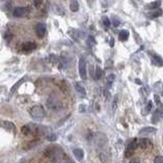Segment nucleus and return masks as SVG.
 I'll return each mask as SVG.
<instances>
[{"mask_svg": "<svg viewBox=\"0 0 163 163\" xmlns=\"http://www.w3.org/2000/svg\"><path fill=\"white\" fill-rule=\"evenodd\" d=\"M47 156L52 162L57 163V162H60L61 160L63 159L64 153H63L62 149H61L59 146H53L52 148L47 150Z\"/></svg>", "mask_w": 163, "mask_h": 163, "instance_id": "f257e3e1", "label": "nucleus"}, {"mask_svg": "<svg viewBox=\"0 0 163 163\" xmlns=\"http://www.w3.org/2000/svg\"><path fill=\"white\" fill-rule=\"evenodd\" d=\"M30 115L33 119L37 120V121H41L45 117V110L41 105L33 106L30 109Z\"/></svg>", "mask_w": 163, "mask_h": 163, "instance_id": "f03ea898", "label": "nucleus"}, {"mask_svg": "<svg viewBox=\"0 0 163 163\" xmlns=\"http://www.w3.org/2000/svg\"><path fill=\"white\" fill-rule=\"evenodd\" d=\"M40 132V127L37 124H29L23 127L22 129V133H25V135H35V133Z\"/></svg>", "mask_w": 163, "mask_h": 163, "instance_id": "7ed1b4c3", "label": "nucleus"}, {"mask_svg": "<svg viewBox=\"0 0 163 163\" xmlns=\"http://www.w3.org/2000/svg\"><path fill=\"white\" fill-rule=\"evenodd\" d=\"M79 73H80L81 79L86 81L87 80V63H86L85 58H81L79 61Z\"/></svg>", "mask_w": 163, "mask_h": 163, "instance_id": "20e7f679", "label": "nucleus"}, {"mask_svg": "<svg viewBox=\"0 0 163 163\" xmlns=\"http://www.w3.org/2000/svg\"><path fill=\"white\" fill-rule=\"evenodd\" d=\"M35 30H36V34L39 38H43V37L45 36V34H46V25L43 23L37 24L36 29H35Z\"/></svg>", "mask_w": 163, "mask_h": 163, "instance_id": "39448f33", "label": "nucleus"}, {"mask_svg": "<svg viewBox=\"0 0 163 163\" xmlns=\"http://www.w3.org/2000/svg\"><path fill=\"white\" fill-rule=\"evenodd\" d=\"M138 146H139V141L133 140V141L130 142V143L127 147V150H125V157H129L130 155L132 154L133 152L136 150V149H137Z\"/></svg>", "mask_w": 163, "mask_h": 163, "instance_id": "423d86ee", "label": "nucleus"}, {"mask_svg": "<svg viewBox=\"0 0 163 163\" xmlns=\"http://www.w3.org/2000/svg\"><path fill=\"white\" fill-rule=\"evenodd\" d=\"M157 129L156 127H144L140 130V135L141 136H149V135H154L156 133Z\"/></svg>", "mask_w": 163, "mask_h": 163, "instance_id": "0eeeda50", "label": "nucleus"}, {"mask_svg": "<svg viewBox=\"0 0 163 163\" xmlns=\"http://www.w3.org/2000/svg\"><path fill=\"white\" fill-rule=\"evenodd\" d=\"M26 13V7L24 6H17L13 9L12 11V15L14 17H22L24 14Z\"/></svg>", "mask_w": 163, "mask_h": 163, "instance_id": "6e6552de", "label": "nucleus"}, {"mask_svg": "<svg viewBox=\"0 0 163 163\" xmlns=\"http://www.w3.org/2000/svg\"><path fill=\"white\" fill-rule=\"evenodd\" d=\"M2 127H3V129H5L6 130H9V132H12V133L17 132V127H15V125L13 124V122L11 121H2Z\"/></svg>", "mask_w": 163, "mask_h": 163, "instance_id": "1a4fd4ad", "label": "nucleus"}, {"mask_svg": "<svg viewBox=\"0 0 163 163\" xmlns=\"http://www.w3.org/2000/svg\"><path fill=\"white\" fill-rule=\"evenodd\" d=\"M37 45L34 42H26V43L23 44V50L24 51H32V50L36 49Z\"/></svg>", "mask_w": 163, "mask_h": 163, "instance_id": "9d476101", "label": "nucleus"}, {"mask_svg": "<svg viewBox=\"0 0 163 163\" xmlns=\"http://www.w3.org/2000/svg\"><path fill=\"white\" fill-rule=\"evenodd\" d=\"M99 157H100V160L103 163H111L110 156H109V154L106 153L105 151L100 152V153H99Z\"/></svg>", "mask_w": 163, "mask_h": 163, "instance_id": "9b49d317", "label": "nucleus"}, {"mask_svg": "<svg viewBox=\"0 0 163 163\" xmlns=\"http://www.w3.org/2000/svg\"><path fill=\"white\" fill-rule=\"evenodd\" d=\"M151 58L153 60V62L155 63V65L157 66H163V59L160 56H158L157 54H150Z\"/></svg>", "mask_w": 163, "mask_h": 163, "instance_id": "f8f14e48", "label": "nucleus"}, {"mask_svg": "<svg viewBox=\"0 0 163 163\" xmlns=\"http://www.w3.org/2000/svg\"><path fill=\"white\" fill-rule=\"evenodd\" d=\"M163 117V110L161 109H157L156 111H155V113L153 114V116H152V121L153 122H157L158 120H160Z\"/></svg>", "mask_w": 163, "mask_h": 163, "instance_id": "ddd939ff", "label": "nucleus"}, {"mask_svg": "<svg viewBox=\"0 0 163 163\" xmlns=\"http://www.w3.org/2000/svg\"><path fill=\"white\" fill-rule=\"evenodd\" d=\"M74 155L79 161H82L83 158H84V151L80 148H76L74 149Z\"/></svg>", "mask_w": 163, "mask_h": 163, "instance_id": "4468645a", "label": "nucleus"}, {"mask_svg": "<svg viewBox=\"0 0 163 163\" xmlns=\"http://www.w3.org/2000/svg\"><path fill=\"white\" fill-rule=\"evenodd\" d=\"M151 145V142L149 139H147V138H144V139H141V140H139V146L141 147V148H143V149H146V148H148L149 146Z\"/></svg>", "mask_w": 163, "mask_h": 163, "instance_id": "2eb2a0df", "label": "nucleus"}, {"mask_svg": "<svg viewBox=\"0 0 163 163\" xmlns=\"http://www.w3.org/2000/svg\"><path fill=\"white\" fill-rule=\"evenodd\" d=\"M26 80H27V77H23V79H20V81H18V82L17 83V84L13 85V86L11 87V89H10V93H9V94H10V95H12L13 93H14L15 91H17V90L18 89V88L20 87V85H22L23 83L26 81Z\"/></svg>", "mask_w": 163, "mask_h": 163, "instance_id": "dca6fc26", "label": "nucleus"}, {"mask_svg": "<svg viewBox=\"0 0 163 163\" xmlns=\"http://www.w3.org/2000/svg\"><path fill=\"white\" fill-rule=\"evenodd\" d=\"M118 37H119L120 41H127V40L129 39V37H130V32L127 30H121L119 32Z\"/></svg>", "mask_w": 163, "mask_h": 163, "instance_id": "f3484780", "label": "nucleus"}, {"mask_svg": "<svg viewBox=\"0 0 163 163\" xmlns=\"http://www.w3.org/2000/svg\"><path fill=\"white\" fill-rule=\"evenodd\" d=\"M76 90L77 92L79 93L80 95L83 96V97H85L86 96V90H85V88L82 86V85H80L79 83H77L76 84Z\"/></svg>", "mask_w": 163, "mask_h": 163, "instance_id": "a211bd4d", "label": "nucleus"}, {"mask_svg": "<svg viewBox=\"0 0 163 163\" xmlns=\"http://www.w3.org/2000/svg\"><path fill=\"white\" fill-rule=\"evenodd\" d=\"M69 8H71V11L76 12L79 10L80 8V5H79V2L77 1V0H74V1L71 2V4H69Z\"/></svg>", "mask_w": 163, "mask_h": 163, "instance_id": "6ab92c4d", "label": "nucleus"}, {"mask_svg": "<svg viewBox=\"0 0 163 163\" xmlns=\"http://www.w3.org/2000/svg\"><path fill=\"white\" fill-rule=\"evenodd\" d=\"M162 13H163V10H162V9L157 8V9H154L153 11L150 13V17H151L152 18L159 17H161V15H162Z\"/></svg>", "mask_w": 163, "mask_h": 163, "instance_id": "aec40b11", "label": "nucleus"}, {"mask_svg": "<svg viewBox=\"0 0 163 163\" xmlns=\"http://www.w3.org/2000/svg\"><path fill=\"white\" fill-rule=\"evenodd\" d=\"M114 80H115V76L114 74H109V76L106 77V84H107V86L108 87H111V85L113 84V82H114Z\"/></svg>", "mask_w": 163, "mask_h": 163, "instance_id": "412c9836", "label": "nucleus"}, {"mask_svg": "<svg viewBox=\"0 0 163 163\" xmlns=\"http://www.w3.org/2000/svg\"><path fill=\"white\" fill-rule=\"evenodd\" d=\"M101 77H102V69L99 67V66H97V67H96V71H95V79L99 80Z\"/></svg>", "mask_w": 163, "mask_h": 163, "instance_id": "4be33fe9", "label": "nucleus"}, {"mask_svg": "<svg viewBox=\"0 0 163 163\" xmlns=\"http://www.w3.org/2000/svg\"><path fill=\"white\" fill-rule=\"evenodd\" d=\"M102 22H103V25L105 26L106 28H108V27L111 25L110 20H109L107 17H102Z\"/></svg>", "mask_w": 163, "mask_h": 163, "instance_id": "5701e85b", "label": "nucleus"}, {"mask_svg": "<svg viewBox=\"0 0 163 163\" xmlns=\"http://www.w3.org/2000/svg\"><path fill=\"white\" fill-rule=\"evenodd\" d=\"M159 5H160V2H159V1H156V2H151V3H150V7H151V8L157 9V8H158Z\"/></svg>", "mask_w": 163, "mask_h": 163, "instance_id": "b1692460", "label": "nucleus"}, {"mask_svg": "<svg viewBox=\"0 0 163 163\" xmlns=\"http://www.w3.org/2000/svg\"><path fill=\"white\" fill-rule=\"evenodd\" d=\"M112 23H113V26H115V27H118L120 25V20L116 17H113V18H112Z\"/></svg>", "mask_w": 163, "mask_h": 163, "instance_id": "393cba45", "label": "nucleus"}, {"mask_svg": "<svg viewBox=\"0 0 163 163\" xmlns=\"http://www.w3.org/2000/svg\"><path fill=\"white\" fill-rule=\"evenodd\" d=\"M154 163H163V156H157V157H155Z\"/></svg>", "mask_w": 163, "mask_h": 163, "instance_id": "a878e982", "label": "nucleus"}, {"mask_svg": "<svg viewBox=\"0 0 163 163\" xmlns=\"http://www.w3.org/2000/svg\"><path fill=\"white\" fill-rule=\"evenodd\" d=\"M116 105H117V96H115V101H113V103H112V109H113V111L116 109Z\"/></svg>", "mask_w": 163, "mask_h": 163, "instance_id": "bb28decb", "label": "nucleus"}, {"mask_svg": "<svg viewBox=\"0 0 163 163\" xmlns=\"http://www.w3.org/2000/svg\"><path fill=\"white\" fill-rule=\"evenodd\" d=\"M47 140L48 141H55L56 140V136L55 135H50L47 137Z\"/></svg>", "mask_w": 163, "mask_h": 163, "instance_id": "cd10ccee", "label": "nucleus"}, {"mask_svg": "<svg viewBox=\"0 0 163 163\" xmlns=\"http://www.w3.org/2000/svg\"><path fill=\"white\" fill-rule=\"evenodd\" d=\"M151 107H152V102H151V101H149V102H148V107H146V111L147 112L150 111Z\"/></svg>", "mask_w": 163, "mask_h": 163, "instance_id": "c85d7f7f", "label": "nucleus"}, {"mask_svg": "<svg viewBox=\"0 0 163 163\" xmlns=\"http://www.w3.org/2000/svg\"><path fill=\"white\" fill-rule=\"evenodd\" d=\"M130 163H141V161L138 158H133L130 161Z\"/></svg>", "mask_w": 163, "mask_h": 163, "instance_id": "c756f323", "label": "nucleus"}, {"mask_svg": "<svg viewBox=\"0 0 163 163\" xmlns=\"http://www.w3.org/2000/svg\"><path fill=\"white\" fill-rule=\"evenodd\" d=\"M5 39H6L7 42H9L10 39H11V36H10V34H6V35H5Z\"/></svg>", "mask_w": 163, "mask_h": 163, "instance_id": "7c9ffc66", "label": "nucleus"}, {"mask_svg": "<svg viewBox=\"0 0 163 163\" xmlns=\"http://www.w3.org/2000/svg\"><path fill=\"white\" fill-rule=\"evenodd\" d=\"M113 41H114V39L111 38V42H110V46H111V47L113 46Z\"/></svg>", "mask_w": 163, "mask_h": 163, "instance_id": "2f4dec72", "label": "nucleus"}, {"mask_svg": "<svg viewBox=\"0 0 163 163\" xmlns=\"http://www.w3.org/2000/svg\"><path fill=\"white\" fill-rule=\"evenodd\" d=\"M136 83H137V84H139V85L142 84V82L140 81V80H136Z\"/></svg>", "mask_w": 163, "mask_h": 163, "instance_id": "473e14b6", "label": "nucleus"}, {"mask_svg": "<svg viewBox=\"0 0 163 163\" xmlns=\"http://www.w3.org/2000/svg\"><path fill=\"white\" fill-rule=\"evenodd\" d=\"M66 163H74V162L73 161V160H71V159H69V160H67V162H66Z\"/></svg>", "mask_w": 163, "mask_h": 163, "instance_id": "72a5a7b5", "label": "nucleus"}, {"mask_svg": "<svg viewBox=\"0 0 163 163\" xmlns=\"http://www.w3.org/2000/svg\"><path fill=\"white\" fill-rule=\"evenodd\" d=\"M162 95H163V91H162Z\"/></svg>", "mask_w": 163, "mask_h": 163, "instance_id": "f704fd0d", "label": "nucleus"}]
</instances>
